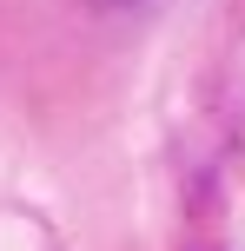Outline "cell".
Masks as SVG:
<instances>
[]
</instances>
